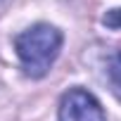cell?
Listing matches in <instances>:
<instances>
[{
  "label": "cell",
  "mask_w": 121,
  "mask_h": 121,
  "mask_svg": "<svg viewBox=\"0 0 121 121\" xmlns=\"http://www.w3.org/2000/svg\"><path fill=\"white\" fill-rule=\"evenodd\" d=\"M59 121H107L100 100L86 88H69L59 100Z\"/></svg>",
  "instance_id": "obj_2"
},
{
  "label": "cell",
  "mask_w": 121,
  "mask_h": 121,
  "mask_svg": "<svg viewBox=\"0 0 121 121\" xmlns=\"http://www.w3.org/2000/svg\"><path fill=\"white\" fill-rule=\"evenodd\" d=\"M102 24H104V26H109V29H121V7L109 10V12L102 17Z\"/></svg>",
  "instance_id": "obj_4"
},
{
  "label": "cell",
  "mask_w": 121,
  "mask_h": 121,
  "mask_svg": "<svg viewBox=\"0 0 121 121\" xmlns=\"http://www.w3.org/2000/svg\"><path fill=\"white\" fill-rule=\"evenodd\" d=\"M107 78H109L112 93L121 100V50L112 52L107 59Z\"/></svg>",
  "instance_id": "obj_3"
},
{
  "label": "cell",
  "mask_w": 121,
  "mask_h": 121,
  "mask_svg": "<svg viewBox=\"0 0 121 121\" xmlns=\"http://www.w3.org/2000/svg\"><path fill=\"white\" fill-rule=\"evenodd\" d=\"M62 43H64L62 31L48 22H38L29 26L26 31L17 33L14 50H17L24 74L31 78H43L55 64V59L59 57Z\"/></svg>",
  "instance_id": "obj_1"
}]
</instances>
